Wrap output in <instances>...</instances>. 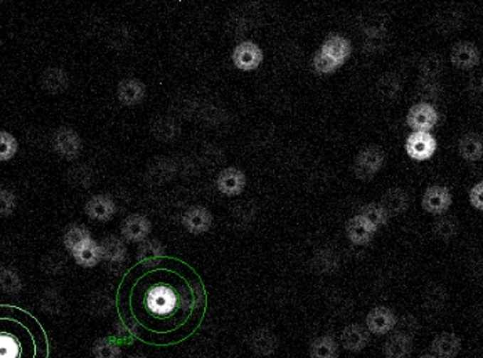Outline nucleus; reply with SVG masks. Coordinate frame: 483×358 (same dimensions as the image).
I'll return each mask as SVG.
<instances>
[{
    "label": "nucleus",
    "instance_id": "31",
    "mask_svg": "<svg viewBox=\"0 0 483 358\" xmlns=\"http://www.w3.org/2000/svg\"><path fill=\"white\" fill-rule=\"evenodd\" d=\"M418 69L423 77L425 79H437L445 69L443 57L437 53H428L425 54L418 64Z\"/></svg>",
    "mask_w": 483,
    "mask_h": 358
},
{
    "label": "nucleus",
    "instance_id": "45",
    "mask_svg": "<svg viewBox=\"0 0 483 358\" xmlns=\"http://www.w3.org/2000/svg\"><path fill=\"white\" fill-rule=\"evenodd\" d=\"M469 202L474 208L482 211L483 210V183L479 182L469 190Z\"/></svg>",
    "mask_w": 483,
    "mask_h": 358
},
{
    "label": "nucleus",
    "instance_id": "38",
    "mask_svg": "<svg viewBox=\"0 0 483 358\" xmlns=\"http://www.w3.org/2000/svg\"><path fill=\"white\" fill-rule=\"evenodd\" d=\"M92 354L95 358H119L120 346L112 337H101L94 343Z\"/></svg>",
    "mask_w": 483,
    "mask_h": 358
},
{
    "label": "nucleus",
    "instance_id": "33",
    "mask_svg": "<svg viewBox=\"0 0 483 358\" xmlns=\"http://www.w3.org/2000/svg\"><path fill=\"white\" fill-rule=\"evenodd\" d=\"M459 232V222L453 215L439 217L432 224V233L435 237L443 242H450L456 237Z\"/></svg>",
    "mask_w": 483,
    "mask_h": 358
},
{
    "label": "nucleus",
    "instance_id": "17",
    "mask_svg": "<svg viewBox=\"0 0 483 358\" xmlns=\"http://www.w3.org/2000/svg\"><path fill=\"white\" fill-rule=\"evenodd\" d=\"M341 345L346 352L359 353L370 342V332L361 324L346 325L341 332Z\"/></svg>",
    "mask_w": 483,
    "mask_h": 358
},
{
    "label": "nucleus",
    "instance_id": "32",
    "mask_svg": "<svg viewBox=\"0 0 483 358\" xmlns=\"http://www.w3.org/2000/svg\"><path fill=\"white\" fill-rule=\"evenodd\" d=\"M92 240L89 230L85 226L80 224H73L64 234V246L68 249L69 254L72 255L76 249L85 246Z\"/></svg>",
    "mask_w": 483,
    "mask_h": 358
},
{
    "label": "nucleus",
    "instance_id": "44",
    "mask_svg": "<svg viewBox=\"0 0 483 358\" xmlns=\"http://www.w3.org/2000/svg\"><path fill=\"white\" fill-rule=\"evenodd\" d=\"M387 36H371V38H366V40L363 42V50L368 53V54H378L383 53L387 48Z\"/></svg>",
    "mask_w": 483,
    "mask_h": 358
},
{
    "label": "nucleus",
    "instance_id": "42",
    "mask_svg": "<svg viewBox=\"0 0 483 358\" xmlns=\"http://www.w3.org/2000/svg\"><path fill=\"white\" fill-rule=\"evenodd\" d=\"M317 268L321 270V273H330L337 268L339 265V258L334 255V252L330 251H323L318 254V256L314 259Z\"/></svg>",
    "mask_w": 483,
    "mask_h": 358
},
{
    "label": "nucleus",
    "instance_id": "26",
    "mask_svg": "<svg viewBox=\"0 0 483 358\" xmlns=\"http://www.w3.org/2000/svg\"><path fill=\"white\" fill-rule=\"evenodd\" d=\"M75 262L82 268H94L102 261L101 246L94 240H90L85 246H80L72 254Z\"/></svg>",
    "mask_w": 483,
    "mask_h": 358
},
{
    "label": "nucleus",
    "instance_id": "13",
    "mask_svg": "<svg viewBox=\"0 0 483 358\" xmlns=\"http://www.w3.org/2000/svg\"><path fill=\"white\" fill-rule=\"evenodd\" d=\"M216 185L221 195H225L230 197L238 196L243 192L246 186V175L243 174V171L235 167H228V168H224L218 174V177L216 179Z\"/></svg>",
    "mask_w": 483,
    "mask_h": 358
},
{
    "label": "nucleus",
    "instance_id": "27",
    "mask_svg": "<svg viewBox=\"0 0 483 358\" xmlns=\"http://www.w3.org/2000/svg\"><path fill=\"white\" fill-rule=\"evenodd\" d=\"M100 246L102 252V259L108 261L110 264H124L127 256V248L120 239L115 236L107 237L102 240Z\"/></svg>",
    "mask_w": 483,
    "mask_h": 358
},
{
    "label": "nucleus",
    "instance_id": "25",
    "mask_svg": "<svg viewBox=\"0 0 483 358\" xmlns=\"http://www.w3.org/2000/svg\"><path fill=\"white\" fill-rule=\"evenodd\" d=\"M388 17L380 11H371L361 18V31L365 33L366 38L371 36H384L388 35L387 29Z\"/></svg>",
    "mask_w": 483,
    "mask_h": 358
},
{
    "label": "nucleus",
    "instance_id": "3",
    "mask_svg": "<svg viewBox=\"0 0 483 358\" xmlns=\"http://www.w3.org/2000/svg\"><path fill=\"white\" fill-rule=\"evenodd\" d=\"M386 153L380 146L370 145L363 148L354 161V175L361 180H371L383 168Z\"/></svg>",
    "mask_w": 483,
    "mask_h": 358
},
{
    "label": "nucleus",
    "instance_id": "9",
    "mask_svg": "<svg viewBox=\"0 0 483 358\" xmlns=\"http://www.w3.org/2000/svg\"><path fill=\"white\" fill-rule=\"evenodd\" d=\"M396 324L398 317L386 306H377L371 309L366 317V328L373 335H387L396 327Z\"/></svg>",
    "mask_w": 483,
    "mask_h": 358
},
{
    "label": "nucleus",
    "instance_id": "22",
    "mask_svg": "<svg viewBox=\"0 0 483 358\" xmlns=\"http://www.w3.org/2000/svg\"><path fill=\"white\" fill-rule=\"evenodd\" d=\"M249 346L258 356H271L277 350V337L270 330L260 328L249 337Z\"/></svg>",
    "mask_w": 483,
    "mask_h": 358
},
{
    "label": "nucleus",
    "instance_id": "12",
    "mask_svg": "<svg viewBox=\"0 0 483 358\" xmlns=\"http://www.w3.org/2000/svg\"><path fill=\"white\" fill-rule=\"evenodd\" d=\"M183 226L191 234H203L210 230L213 224V217L206 207L192 205L183 215Z\"/></svg>",
    "mask_w": 483,
    "mask_h": 358
},
{
    "label": "nucleus",
    "instance_id": "20",
    "mask_svg": "<svg viewBox=\"0 0 483 358\" xmlns=\"http://www.w3.org/2000/svg\"><path fill=\"white\" fill-rule=\"evenodd\" d=\"M324 55L331 58L334 63H337L340 67H343L345 61L351 57L352 45L348 39H345L340 35L329 36L319 50Z\"/></svg>",
    "mask_w": 483,
    "mask_h": 358
},
{
    "label": "nucleus",
    "instance_id": "8",
    "mask_svg": "<svg viewBox=\"0 0 483 358\" xmlns=\"http://www.w3.org/2000/svg\"><path fill=\"white\" fill-rule=\"evenodd\" d=\"M53 143H54L55 152L69 161H72L79 156L82 149H83L82 138L75 130H72L69 127L60 129L54 135Z\"/></svg>",
    "mask_w": 483,
    "mask_h": 358
},
{
    "label": "nucleus",
    "instance_id": "16",
    "mask_svg": "<svg viewBox=\"0 0 483 358\" xmlns=\"http://www.w3.org/2000/svg\"><path fill=\"white\" fill-rule=\"evenodd\" d=\"M345 232L348 240L355 246H366L374 236L377 229L368 224L366 219H363L361 215H356L351 218L345 224Z\"/></svg>",
    "mask_w": 483,
    "mask_h": 358
},
{
    "label": "nucleus",
    "instance_id": "2",
    "mask_svg": "<svg viewBox=\"0 0 483 358\" xmlns=\"http://www.w3.org/2000/svg\"><path fill=\"white\" fill-rule=\"evenodd\" d=\"M50 342L42 322L23 308L0 305V358H48Z\"/></svg>",
    "mask_w": 483,
    "mask_h": 358
},
{
    "label": "nucleus",
    "instance_id": "48",
    "mask_svg": "<svg viewBox=\"0 0 483 358\" xmlns=\"http://www.w3.org/2000/svg\"><path fill=\"white\" fill-rule=\"evenodd\" d=\"M129 358H145V357H142V356H132V357Z\"/></svg>",
    "mask_w": 483,
    "mask_h": 358
},
{
    "label": "nucleus",
    "instance_id": "40",
    "mask_svg": "<svg viewBox=\"0 0 483 358\" xmlns=\"http://www.w3.org/2000/svg\"><path fill=\"white\" fill-rule=\"evenodd\" d=\"M69 182L75 186L89 188L92 182V171L85 166H78L69 170Z\"/></svg>",
    "mask_w": 483,
    "mask_h": 358
},
{
    "label": "nucleus",
    "instance_id": "1",
    "mask_svg": "<svg viewBox=\"0 0 483 358\" xmlns=\"http://www.w3.org/2000/svg\"><path fill=\"white\" fill-rule=\"evenodd\" d=\"M116 310L124 330L139 342L169 347L193 335L206 314L201 276L184 261L161 256L141 261L123 276Z\"/></svg>",
    "mask_w": 483,
    "mask_h": 358
},
{
    "label": "nucleus",
    "instance_id": "7",
    "mask_svg": "<svg viewBox=\"0 0 483 358\" xmlns=\"http://www.w3.org/2000/svg\"><path fill=\"white\" fill-rule=\"evenodd\" d=\"M452 202H453V196L450 190L445 186L434 185L425 190L423 200H421V205L428 214L443 215L450 208Z\"/></svg>",
    "mask_w": 483,
    "mask_h": 358
},
{
    "label": "nucleus",
    "instance_id": "34",
    "mask_svg": "<svg viewBox=\"0 0 483 358\" xmlns=\"http://www.w3.org/2000/svg\"><path fill=\"white\" fill-rule=\"evenodd\" d=\"M359 215L376 229L387 224L390 219V215L387 214V211L381 207V204H377V202H368L366 205H363L361 208Z\"/></svg>",
    "mask_w": 483,
    "mask_h": 358
},
{
    "label": "nucleus",
    "instance_id": "11",
    "mask_svg": "<svg viewBox=\"0 0 483 358\" xmlns=\"http://www.w3.org/2000/svg\"><path fill=\"white\" fill-rule=\"evenodd\" d=\"M152 224L144 215L133 214L122 222V237L129 243H142L148 239Z\"/></svg>",
    "mask_w": 483,
    "mask_h": 358
},
{
    "label": "nucleus",
    "instance_id": "35",
    "mask_svg": "<svg viewBox=\"0 0 483 358\" xmlns=\"http://www.w3.org/2000/svg\"><path fill=\"white\" fill-rule=\"evenodd\" d=\"M43 83H45L47 91H50L53 94H60L68 87V76H67L65 70L54 67V69L47 70Z\"/></svg>",
    "mask_w": 483,
    "mask_h": 358
},
{
    "label": "nucleus",
    "instance_id": "5",
    "mask_svg": "<svg viewBox=\"0 0 483 358\" xmlns=\"http://www.w3.org/2000/svg\"><path fill=\"white\" fill-rule=\"evenodd\" d=\"M405 149L409 157L415 161H424L434 156L437 151V141L430 133L414 131L408 136Z\"/></svg>",
    "mask_w": 483,
    "mask_h": 358
},
{
    "label": "nucleus",
    "instance_id": "21",
    "mask_svg": "<svg viewBox=\"0 0 483 358\" xmlns=\"http://www.w3.org/2000/svg\"><path fill=\"white\" fill-rule=\"evenodd\" d=\"M380 204L391 218L405 214L410 205V199L406 190L400 188H391L384 193Z\"/></svg>",
    "mask_w": 483,
    "mask_h": 358
},
{
    "label": "nucleus",
    "instance_id": "30",
    "mask_svg": "<svg viewBox=\"0 0 483 358\" xmlns=\"http://www.w3.org/2000/svg\"><path fill=\"white\" fill-rule=\"evenodd\" d=\"M464 14L459 9H445L437 16V29L440 33H452L461 28Z\"/></svg>",
    "mask_w": 483,
    "mask_h": 358
},
{
    "label": "nucleus",
    "instance_id": "19",
    "mask_svg": "<svg viewBox=\"0 0 483 358\" xmlns=\"http://www.w3.org/2000/svg\"><path fill=\"white\" fill-rule=\"evenodd\" d=\"M462 347L460 336L453 332H442L431 343V350L437 358H456Z\"/></svg>",
    "mask_w": 483,
    "mask_h": 358
},
{
    "label": "nucleus",
    "instance_id": "10",
    "mask_svg": "<svg viewBox=\"0 0 483 358\" xmlns=\"http://www.w3.org/2000/svg\"><path fill=\"white\" fill-rule=\"evenodd\" d=\"M413 353L412 334L399 330L387 337L383 345V354L386 358H409Z\"/></svg>",
    "mask_w": 483,
    "mask_h": 358
},
{
    "label": "nucleus",
    "instance_id": "18",
    "mask_svg": "<svg viewBox=\"0 0 483 358\" xmlns=\"http://www.w3.org/2000/svg\"><path fill=\"white\" fill-rule=\"evenodd\" d=\"M116 94L122 105L133 108L142 102L145 97V86L137 79H123L117 85Z\"/></svg>",
    "mask_w": 483,
    "mask_h": 358
},
{
    "label": "nucleus",
    "instance_id": "39",
    "mask_svg": "<svg viewBox=\"0 0 483 358\" xmlns=\"http://www.w3.org/2000/svg\"><path fill=\"white\" fill-rule=\"evenodd\" d=\"M17 151V139L7 131H0V161H7L13 158Z\"/></svg>",
    "mask_w": 483,
    "mask_h": 358
},
{
    "label": "nucleus",
    "instance_id": "28",
    "mask_svg": "<svg viewBox=\"0 0 483 358\" xmlns=\"http://www.w3.org/2000/svg\"><path fill=\"white\" fill-rule=\"evenodd\" d=\"M376 91L383 101H393L402 92V82L395 73H384L377 80Z\"/></svg>",
    "mask_w": 483,
    "mask_h": 358
},
{
    "label": "nucleus",
    "instance_id": "47",
    "mask_svg": "<svg viewBox=\"0 0 483 358\" xmlns=\"http://www.w3.org/2000/svg\"><path fill=\"white\" fill-rule=\"evenodd\" d=\"M418 358H437L434 354H424V356H421V357Z\"/></svg>",
    "mask_w": 483,
    "mask_h": 358
},
{
    "label": "nucleus",
    "instance_id": "29",
    "mask_svg": "<svg viewBox=\"0 0 483 358\" xmlns=\"http://www.w3.org/2000/svg\"><path fill=\"white\" fill-rule=\"evenodd\" d=\"M309 357L311 358H337L339 357V345L333 336L324 335L317 337L309 345Z\"/></svg>",
    "mask_w": 483,
    "mask_h": 358
},
{
    "label": "nucleus",
    "instance_id": "6",
    "mask_svg": "<svg viewBox=\"0 0 483 358\" xmlns=\"http://www.w3.org/2000/svg\"><path fill=\"white\" fill-rule=\"evenodd\" d=\"M406 123L414 131L430 133L437 123V109L431 104L418 102L410 108Z\"/></svg>",
    "mask_w": 483,
    "mask_h": 358
},
{
    "label": "nucleus",
    "instance_id": "43",
    "mask_svg": "<svg viewBox=\"0 0 483 358\" xmlns=\"http://www.w3.org/2000/svg\"><path fill=\"white\" fill-rule=\"evenodd\" d=\"M314 67L318 73L327 75V73L336 72L340 67V65L337 63H334L331 58H329L327 55H324L321 51H318L315 54V58H314Z\"/></svg>",
    "mask_w": 483,
    "mask_h": 358
},
{
    "label": "nucleus",
    "instance_id": "4",
    "mask_svg": "<svg viewBox=\"0 0 483 358\" xmlns=\"http://www.w3.org/2000/svg\"><path fill=\"white\" fill-rule=\"evenodd\" d=\"M264 60L262 50L252 40H245L235 47L232 53L233 65L239 70L250 72L261 65Z\"/></svg>",
    "mask_w": 483,
    "mask_h": 358
},
{
    "label": "nucleus",
    "instance_id": "15",
    "mask_svg": "<svg viewBox=\"0 0 483 358\" xmlns=\"http://www.w3.org/2000/svg\"><path fill=\"white\" fill-rule=\"evenodd\" d=\"M85 211L92 221L108 222L115 217L116 204L107 195H97L86 202Z\"/></svg>",
    "mask_w": 483,
    "mask_h": 358
},
{
    "label": "nucleus",
    "instance_id": "37",
    "mask_svg": "<svg viewBox=\"0 0 483 358\" xmlns=\"http://www.w3.org/2000/svg\"><path fill=\"white\" fill-rule=\"evenodd\" d=\"M442 94V86L437 82V79H425L421 77L417 85V95L423 99V102L430 104L431 101H435Z\"/></svg>",
    "mask_w": 483,
    "mask_h": 358
},
{
    "label": "nucleus",
    "instance_id": "24",
    "mask_svg": "<svg viewBox=\"0 0 483 358\" xmlns=\"http://www.w3.org/2000/svg\"><path fill=\"white\" fill-rule=\"evenodd\" d=\"M459 153L467 161H478L483 155L482 136L477 133H467L461 136Z\"/></svg>",
    "mask_w": 483,
    "mask_h": 358
},
{
    "label": "nucleus",
    "instance_id": "46",
    "mask_svg": "<svg viewBox=\"0 0 483 358\" xmlns=\"http://www.w3.org/2000/svg\"><path fill=\"white\" fill-rule=\"evenodd\" d=\"M13 196L6 193V192H0V214L4 212H10V210L13 208Z\"/></svg>",
    "mask_w": 483,
    "mask_h": 358
},
{
    "label": "nucleus",
    "instance_id": "36",
    "mask_svg": "<svg viewBox=\"0 0 483 358\" xmlns=\"http://www.w3.org/2000/svg\"><path fill=\"white\" fill-rule=\"evenodd\" d=\"M164 256V246L156 239L144 240L137 249V261H152Z\"/></svg>",
    "mask_w": 483,
    "mask_h": 358
},
{
    "label": "nucleus",
    "instance_id": "41",
    "mask_svg": "<svg viewBox=\"0 0 483 358\" xmlns=\"http://www.w3.org/2000/svg\"><path fill=\"white\" fill-rule=\"evenodd\" d=\"M445 302H446V292L439 286L431 287L430 291L425 292V295H424V306L427 309L439 310V309H442Z\"/></svg>",
    "mask_w": 483,
    "mask_h": 358
},
{
    "label": "nucleus",
    "instance_id": "23",
    "mask_svg": "<svg viewBox=\"0 0 483 358\" xmlns=\"http://www.w3.org/2000/svg\"><path fill=\"white\" fill-rule=\"evenodd\" d=\"M151 131L154 136L161 142H171L180 135V124L169 116H159L151 124Z\"/></svg>",
    "mask_w": 483,
    "mask_h": 358
},
{
    "label": "nucleus",
    "instance_id": "14",
    "mask_svg": "<svg viewBox=\"0 0 483 358\" xmlns=\"http://www.w3.org/2000/svg\"><path fill=\"white\" fill-rule=\"evenodd\" d=\"M450 60L455 67L469 70L479 64L481 53L479 48L471 42H459L452 47Z\"/></svg>",
    "mask_w": 483,
    "mask_h": 358
}]
</instances>
